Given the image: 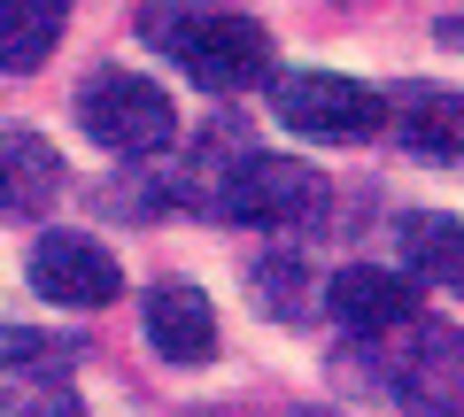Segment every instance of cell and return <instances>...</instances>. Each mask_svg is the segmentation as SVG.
Instances as JSON below:
<instances>
[{"instance_id": "obj_10", "label": "cell", "mask_w": 464, "mask_h": 417, "mask_svg": "<svg viewBox=\"0 0 464 417\" xmlns=\"http://www.w3.org/2000/svg\"><path fill=\"white\" fill-rule=\"evenodd\" d=\"M402 147L418 163H464V100H441V93H411L402 100Z\"/></svg>"}, {"instance_id": "obj_7", "label": "cell", "mask_w": 464, "mask_h": 417, "mask_svg": "<svg viewBox=\"0 0 464 417\" xmlns=\"http://www.w3.org/2000/svg\"><path fill=\"white\" fill-rule=\"evenodd\" d=\"M140 325H148V348L163 355V364H209L217 355V309L201 286L186 279H163L148 294V309H140Z\"/></svg>"}, {"instance_id": "obj_4", "label": "cell", "mask_w": 464, "mask_h": 417, "mask_svg": "<svg viewBox=\"0 0 464 417\" xmlns=\"http://www.w3.org/2000/svg\"><path fill=\"white\" fill-rule=\"evenodd\" d=\"M317 194H325V178L295 155H232L225 178L209 185V201L240 224H295L317 209Z\"/></svg>"}, {"instance_id": "obj_2", "label": "cell", "mask_w": 464, "mask_h": 417, "mask_svg": "<svg viewBox=\"0 0 464 417\" xmlns=\"http://www.w3.org/2000/svg\"><path fill=\"white\" fill-rule=\"evenodd\" d=\"M78 124L85 139H101L109 155H163L179 139V109L155 78H132V70H93L78 93Z\"/></svg>"}, {"instance_id": "obj_8", "label": "cell", "mask_w": 464, "mask_h": 417, "mask_svg": "<svg viewBox=\"0 0 464 417\" xmlns=\"http://www.w3.org/2000/svg\"><path fill=\"white\" fill-rule=\"evenodd\" d=\"M63 194V155L39 132H0V217H39Z\"/></svg>"}, {"instance_id": "obj_11", "label": "cell", "mask_w": 464, "mask_h": 417, "mask_svg": "<svg viewBox=\"0 0 464 417\" xmlns=\"http://www.w3.org/2000/svg\"><path fill=\"white\" fill-rule=\"evenodd\" d=\"M402 263H418L426 279H441V286H457V294H464V224L441 217V209L402 217Z\"/></svg>"}, {"instance_id": "obj_1", "label": "cell", "mask_w": 464, "mask_h": 417, "mask_svg": "<svg viewBox=\"0 0 464 417\" xmlns=\"http://www.w3.org/2000/svg\"><path fill=\"white\" fill-rule=\"evenodd\" d=\"M140 32L201 85V93H248L271 78V32L232 8H148Z\"/></svg>"}, {"instance_id": "obj_9", "label": "cell", "mask_w": 464, "mask_h": 417, "mask_svg": "<svg viewBox=\"0 0 464 417\" xmlns=\"http://www.w3.org/2000/svg\"><path fill=\"white\" fill-rule=\"evenodd\" d=\"M70 8L63 0H0V70H39L54 47H63Z\"/></svg>"}, {"instance_id": "obj_6", "label": "cell", "mask_w": 464, "mask_h": 417, "mask_svg": "<svg viewBox=\"0 0 464 417\" xmlns=\"http://www.w3.org/2000/svg\"><path fill=\"white\" fill-rule=\"evenodd\" d=\"M325 301H333V317L356 340H387V333H402V325H418V279L380 270V263H348L341 279L325 286Z\"/></svg>"}, {"instance_id": "obj_3", "label": "cell", "mask_w": 464, "mask_h": 417, "mask_svg": "<svg viewBox=\"0 0 464 417\" xmlns=\"http://www.w3.org/2000/svg\"><path fill=\"white\" fill-rule=\"evenodd\" d=\"M271 117L302 139H372L387 124V100L348 70H286L271 78Z\"/></svg>"}, {"instance_id": "obj_14", "label": "cell", "mask_w": 464, "mask_h": 417, "mask_svg": "<svg viewBox=\"0 0 464 417\" xmlns=\"http://www.w3.org/2000/svg\"><path fill=\"white\" fill-rule=\"evenodd\" d=\"M433 39H441V47H464V8H457V16H441V24H433Z\"/></svg>"}, {"instance_id": "obj_13", "label": "cell", "mask_w": 464, "mask_h": 417, "mask_svg": "<svg viewBox=\"0 0 464 417\" xmlns=\"http://www.w3.org/2000/svg\"><path fill=\"white\" fill-rule=\"evenodd\" d=\"M32 417H85V410H78V394H47Z\"/></svg>"}, {"instance_id": "obj_12", "label": "cell", "mask_w": 464, "mask_h": 417, "mask_svg": "<svg viewBox=\"0 0 464 417\" xmlns=\"http://www.w3.org/2000/svg\"><path fill=\"white\" fill-rule=\"evenodd\" d=\"M24 355H39V340L16 333V325H0V364H24Z\"/></svg>"}, {"instance_id": "obj_5", "label": "cell", "mask_w": 464, "mask_h": 417, "mask_svg": "<svg viewBox=\"0 0 464 417\" xmlns=\"http://www.w3.org/2000/svg\"><path fill=\"white\" fill-rule=\"evenodd\" d=\"M116 286H124V270H116V255L93 232H39V248H32L39 301H54V309H109Z\"/></svg>"}]
</instances>
